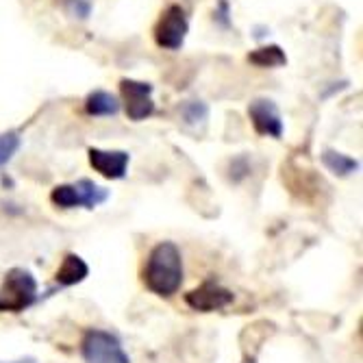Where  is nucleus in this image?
I'll return each mask as SVG.
<instances>
[{
    "instance_id": "obj_4",
    "label": "nucleus",
    "mask_w": 363,
    "mask_h": 363,
    "mask_svg": "<svg viewBox=\"0 0 363 363\" xmlns=\"http://www.w3.org/2000/svg\"><path fill=\"white\" fill-rule=\"evenodd\" d=\"M189 33V18L181 5H170L161 11L155 28L152 38L159 48L166 50H181L185 44V38Z\"/></svg>"
},
{
    "instance_id": "obj_7",
    "label": "nucleus",
    "mask_w": 363,
    "mask_h": 363,
    "mask_svg": "<svg viewBox=\"0 0 363 363\" xmlns=\"http://www.w3.org/2000/svg\"><path fill=\"white\" fill-rule=\"evenodd\" d=\"M235 301V294L222 287L216 281H205L203 285H198L196 289L185 294V303L189 309L201 311V313H211V311H220L226 309L230 303Z\"/></svg>"
},
{
    "instance_id": "obj_10",
    "label": "nucleus",
    "mask_w": 363,
    "mask_h": 363,
    "mask_svg": "<svg viewBox=\"0 0 363 363\" xmlns=\"http://www.w3.org/2000/svg\"><path fill=\"white\" fill-rule=\"evenodd\" d=\"M120 111V101L118 96L105 89H96L85 98V113L94 118H107V116H118Z\"/></svg>"
},
{
    "instance_id": "obj_6",
    "label": "nucleus",
    "mask_w": 363,
    "mask_h": 363,
    "mask_svg": "<svg viewBox=\"0 0 363 363\" xmlns=\"http://www.w3.org/2000/svg\"><path fill=\"white\" fill-rule=\"evenodd\" d=\"M248 118H250V124L257 135L272 138V140L283 138L285 124H283L277 103L270 101V98H255V101L248 105Z\"/></svg>"
},
{
    "instance_id": "obj_18",
    "label": "nucleus",
    "mask_w": 363,
    "mask_h": 363,
    "mask_svg": "<svg viewBox=\"0 0 363 363\" xmlns=\"http://www.w3.org/2000/svg\"><path fill=\"white\" fill-rule=\"evenodd\" d=\"M0 363H38L33 357H24V359H18V361H0Z\"/></svg>"
},
{
    "instance_id": "obj_13",
    "label": "nucleus",
    "mask_w": 363,
    "mask_h": 363,
    "mask_svg": "<svg viewBox=\"0 0 363 363\" xmlns=\"http://www.w3.org/2000/svg\"><path fill=\"white\" fill-rule=\"evenodd\" d=\"M248 61L255 68H283L287 63V55L281 46L268 44V46H259L248 55Z\"/></svg>"
},
{
    "instance_id": "obj_2",
    "label": "nucleus",
    "mask_w": 363,
    "mask_h": 363,
    "mask_svg": "<svg viewBox=\"0 0 363 363\" xmlns=\"http://www.w3.org/2000/svg\"><path fill=\"white\" fill-rule=\"evenodd\" d=\"M38 303V281L24 268H11L0 285V313H22Z\"/></svg>"
},
{
    "instance_id": "obj_14",
    "label": "nucleus",
    "mask_w": 363,
    "mask_h": 363,
    "mask_svg": "<svg viewBox=\"0 0 363 363\" xmlns=\"http://www.w3.org/2000/svg\"><path fill=\"white\" fill-rule=\"evenodd\" d=\"M22 146V138L18 130H7L0 133V168H5L7 163L16 157V152Z\"/></svg>"
},
{
    "instance_id": "obj_15",
    "label": "nucleus",
    "mask_w": 363,
    "mask_h": 363,
    "mask_svg": "<svg viewBox=\"0 0 363 363\" xmlns=\"http://www.w3.org/2000/svg\"><path fill=\"white\" fill-rule=\"evenodd\" d=\"M181 116L185 120V124H201L209 118V105L203 101H187L181 107Z\"/></svg>"
},
{
    "instance_id": "obj_1",
    "label": "nucleus",
    "mask_w": 363,
    "mask_h": 363,
    "mask_svg": "<svg viewBox=\"0 0 363 363\" xmlns=\"http://www.w3.org/2000/svg\"><path fill=\"white\" fill-rule=\"evenodd\" d=\"M144 287L159 296V298H172L183 285V255L174 242H159L142 270Z\"/></svg>"
},
{
    "instance_id": "obj_17",
    "label": "nucleus",
    "mask_w": 363,
    "mask_h": 363,
    "mask_svg": "<svg viewBox=\"0 0 363 363\" xmlns=\"http://www.w3.org/2000/svg\"><path fill=\"white\" fill-rule=\"evenodd\" d=\"M216 18L220 20L222 26H228V3H226V0H220L218 11H216Z\"/></svg>"
},
{
    "instance_id": "obj_16",
    "label": "nucleus",
    "mask_w": 363,
    "mask_h": 363,
    "mask_svg": "<svg viewBox=\"0 0 363 363\" xmlns=\"http://www.w3.org/2000/svg\"><path fill=\"white\" fill-rule=\"evenodd\" d=\"M233 170H235V174H230V179H233L235 183L242 181V179L250 172V166H248L246 157H238V159L230 161V172H233Z\"/></svg>"
},
{
    "instance_id": "obj_9",
    "label": "nucleus",
    "mask_w": 363,
    "mask_h": 363,
    "mask_svg": "<svg viewBox=\"0 0 363 363\" xmlns=\"http://www.w3.org/2000/svg\"><path fill=\"white\" fill-rule=\"evenodd\" d=\"M87 274H89V266L85 263V259L77 252H68L63 257L59 270L55 272V281L59 287H74L83 283Z\"/></svg>"
},
{
    "instance_id": "obj_12",
    "label": "nucleus",
    "mask_w": 363,
    "mask_h": 363,
    "mask_svg": "<svg viewBox=\"0 0 363 363\" xmlns=\"http://www.w3.org/2000/svg\"><path fill=\"white\" fill-rule=\"evenodd\" d=\"M322 163H324V168L328 172H333L340 179L352 177L359 170V161L357 159H352L350 155H344L340 150H333V148H326L322 152Z\"/></svg>"
},
{
    "instance_id": "obj_5",
    "label": "nucleus",
    "mask_w": 363,
    "mask_h": 363,
    "mask_svg": "<svg viewBox=\"0 0 363 363\" xmlns=\"http://www.w3.org/2000/svg\"><path fill=\"white\" fill-rule=\"evenodd\" d=\"M120 91L124 98V111L128 120L142 122L155 113V101H152V85L144 81L122 79Z\"/></svg>"
},
{
    "instance_id": "obj_8",
    "label": "nucleus",
    "mask_w": 363,
    "mask_h": 363,
    "mask_svg": "<svg viewBox=\"0 0 363 363\" xmlns=\"http://www.w3.org/2000/svg\"><path fill=\"white\" fill-rule=\"evenodd\" d=\"M87 159L89 166L107 181L124 179L130 163V155L126 150H105V148H89Z\"/></svg>"
},
{
    "instance_id": "obj_3",
    "label": "nucleus",
    "mask_w": 363,
    "mask_h": 363,
    "mask_svg": "<svg viewBox=\"0 0 363 363\" xmlns=\"http://www.w3.org/2000/svg\"><path fill=\"white\" fill-rule=\"evenodd\" d=\"M81 354L85 363H130L118 335L103 328H87L83 333Z\"/></svg>"
},
{
    "instance_id": "obj_11",
    "label": "nucleus",
    "mask_w": 363,
    "mask_h": 363,
    "mask_svg": "<svg viewBox=\"0 0 363 363\" xmlns=\"http://www.w3.org/2000/svg\"><path fill=\"white\" fill-rule=\"evenodd\" d=\"M74 185V194H77V203L79 207H85V209H96L98 205H103L107 198H109V189L96 185L94 181L89 179H81Z\"/></svg>"
}]
</instances>
